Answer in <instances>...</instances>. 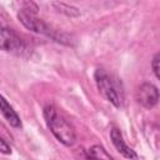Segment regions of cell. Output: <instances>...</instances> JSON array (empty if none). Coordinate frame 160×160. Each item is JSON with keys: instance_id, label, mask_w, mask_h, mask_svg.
<instances>
[{"instance_id": "cell-1", "label": "cell", "mask_w": 160, "mask_h": 160, "mask_svg": "<svg viewBox=\"0 0 160 160\" xmlns=\"http://www.w3.org/2000/svg\"><path fill=\"white\" fill-rule=\"evenodd\" d=\"M45 121L52 135L65 146H72L76 141V132L74 126L58 111V109L48 104L42 110Z\"/></svg>"}, {"instance_id": "cell-2", "label": "cell", "mask_w": 160, "mask_h": 160, "mask_svg": "<svg viewBox=\"0 0 160 160\" xmlns=\"http://www.w3.org/2000/svg\"><path fill=\"white\" fill-rule=\"evenodd\" d=\"M94 79L100 94L115 108H120L124 102V86L121 80L101 68L95 70Z\"/></svg>"}, {"instance_id": "cell-3", "label": "cell", "mask_w": 160, "mask_h": 160, "mask_svg": "<svg viewBox=\"0 0 160 160\" xmlns=\"http://www.w3.org/2000/svg\"><path fill=\"white\" fill-rule=\"evenodd\" d=\"M18 19L19 21L29 30L34 31V32H38V34H42V35H46L49 38H51L52 40L58 41V42H61V44H66V45H70V39L66 34L64 32H60L55 29H52L49 24H46L42 19H39L36 18V14L31 12V11H28L25 9H20L19 12H18Z\"/></svg>"}, {"instance_id": "cell-4", "label": "cell", "mask_w": 160, "mask_h": 160, "mask_svg": "<svg viewBox=\"0 0 160 160\" xmlns=\"http://www.w3.org/2000/svg\"><path fill=\"white\" fill-rule=\"evenodd\" d=\"M135 100L145 109H152L159 101V90L151 82H142L135 91Z\"/></svg>"}, {"instance_id": "cell-5", "label": "cell", "mask_w": 160, "mask_h": 160, "mask_svg": "<svg viewBox=\"0 0 160 160\" xmlns=\"http://www.w3.org/2000/svg\"><path fill=\"white\" fill-rule=\"evenodd\" d=\"M24 49L22 39L12 30L0 25V50L2 51H20Z\"/></svg>"}, {"instance_id": "cell-6", "label": "cell", "mask_w": 160, "mask_h": 160, "mask_svg": "<svg viewBox=\"0 0 160 160\" xmlns=\"http://www.w3.org/2000/svg\"><path fill=\"white\" fill-rule=\"evenodd\" d=\"M110 139H111V142L115 146V149L124 158L130 159V160H138V154L135 152V150H132L130 146L126 145V142L122 139L121 131L118 128H111V130H110Z\"/></svg>"}, {"instance_id": "cell-7", "label": "cell", "mask_w": 160, "mask_h": 160, "mask_svg": "<svg viewBox=\"0 0 160 160\" xmlns=\"http://www.w3.org/2000/svg\"><path fill=\"white\" fill-rule=\"evenodd\" d=\"M79 151V156H78V160H114L110 154L104 149V146L101 145H92L90 146L88 150H84V149H78Z\"/></svg>"}, {"instance_id": "cell-8", "label": "cell", "mask_w": 160, "mask_h": 160, "mask_svg": "<svg viewBox=\"0 0 160 160\" xmlns=\"http://www.w3.org/2000/svg\"><path fill=\"white\" fill-rule=\"evenodd\" d=\"M0 112L5 118V120L12 128H21V120L14 108L9 104V101L0 94Z\"/></svg>"}, {"instance_id": "cell-9", "label": "cell", "mask_w": 160, "mask_h": 160, "mask_svg": "<svg viewBox=\"0 0 160 160\" xmlns=\"http://www.w3.org/2000/svg\"><path fill=\"white\" fill-rule=\"evenodd\" d=\"M52 6L55 9H58L59 12L66 15V16H79L80 15V10H78L76 8L64 4V2H52Z\"/></svg>"}, {"instance_id": "cell-10", "label": "cell", "mask_w": 160, "mask_h": 160, "mask_svg": "<svg viewBox=\"0 0 160 160\" xmlns=\"http://www.w3.org/2000/svg\"><path fill=\"white\" fill-rule=\"evenodd\" d=\"M159 62H160V54L156 52L154 55L152 60H151V68H152V71H154V75H155L156 79L160 78V75H159Z\"/></svg>"}, {"instance_id": "cell-11", "label": "cell", "mask_w": 160, "mask_h": 160, "mask_svg": "<svg viewBox=\"0 0 160 160\" xmlns=\"http://www.w3.org/2000/svg\"><path fill=\"white\" fill-rule=\"evenodd\" d=\"M0 152L1 154H5V155H9V154H11V148H10V145L0 136Z\"/></svg>"}]
</instances>
